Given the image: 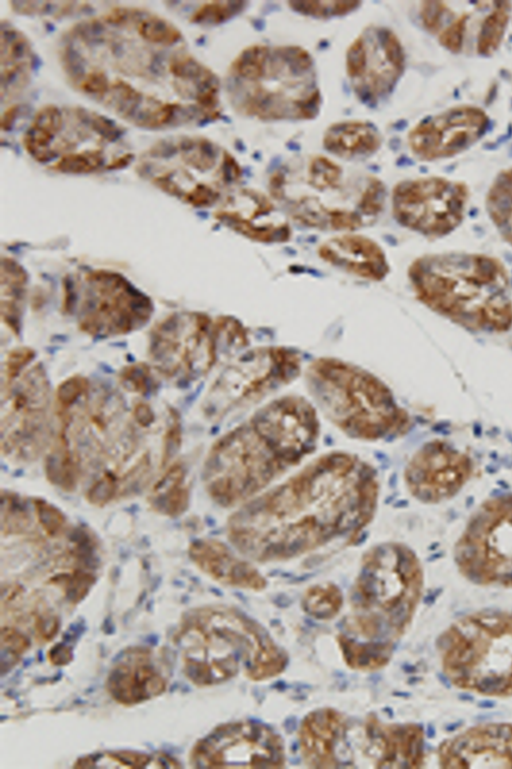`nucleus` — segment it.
Listing matches in <instances>:
<instances>
[{"mask_svg":"<svg viewBox=\"0 0 512 769\" xmlns=\"http://www.w3.org/2000/svg\"><path fill=\"white\" fill-rule=\"evenodd\" d=\"M379 494L371 464L331 451L238 506L227 537L251 561H287L357 537L372 521Z\"/></svg>","mask_w":512,"mask_h":769,"instance_id":"1","label":"nucleus"},{"mask_svg":"<svg viewBox=\"0 0 512 769\" xmlns=\"http://www.w3.org/2000/svg\"><path fill=\"white\" fill-rule=\"evenodd\" d=\"M320 421L313 402L298 394L274 398L219 437L203 466L210 498L240 506L314 453Z\"/></svg>","mask_w":512,"mask_h":769,"instance_id":"2","label":"nucleus"},{"mask_svg":"<svg viewBox=\"0 0 512 769\" xmlns=\"http://www.w3.org/2000/svg\"><path fill=\"white\" fill-rule=\"evenodd\" d=\"M269 195L290 220L327 232H356L377 220L387 191L369 172L345 168L324 155L291 158L275 169Z\"/></svg>","mask_w":512,"mask_h":769,"instance_id":"3","label":"nucleus"},{"mask_svg":"<svg viewBox=\"0 0 512 769\" xmlns=\"http://www.w3.org/2000/svg\"><path fill=\"white\" fill-rule=\"evenodd\" d=\"M407 276L416 299L438 316L473 333L512 329V286L505 264L474 252L428 253L414 259Z\"/></svg>","mask_w":512,"mask_h":769,"instance_id":"4","label":"nucleus"},{"mask_svg":"<svg viewBox=\"0 0 512 769\" xmlns=\"http://www.w3.org/2000/svg\"><path fill=\"white\" fill-rule=\"evenodd\" d=\"M185 676L199 687L231 680L241 671L252 681L280 675L288 656L267 631L244 613L226 606L193 611L177 637Z\"/></svg>","mask_w":512,"mask_h":769,"instance_id":"5","label":"nucleus"},{"mask_svg":"<svg viewBox=\"0 0 512 769\" xmlns=\"http://www.w3.org/2000/svg\"><path fill=\"white\" fill-rule=\"evenodd\" d=\"M424 574L414 551L383 542L363 554L351 589V612L340 635L393 647L408 629L422 598Z\"/></svg>","mask_w":512,"mask_h":769,"instance_id":"6","label":"nucleus"},{"mask_svg":"<svg viewBox=\"0 0 512 769\" xmlns=\"http://www.w3.org/2000/svg\"><path fill=\"white\" fill-rule=\"evenodd\" d=\"M232 106L261 121H304L320 112L322 98L311 54L295 45H251L229 67Z\"/></svg>","mask_w":512,"mask_h":769,"instance_id":"7","label":"nucleus"},{"mask_svg":"<svg viewBox=\"0 0 512 769\" xmlns=\"http://www.w3.org/2000/svg\"><path fill=\"white\" fill-rule=\"evenodd\" d=\"M316 409L347 437L390 440L411 428L408 412L374 373L336 357H318L304 372Z\"/></svg>","mask_w":512,"mask_h":769,"instance_id":"8","label":"nucleus"},{"mask_svg":"<svg viewBox=\"0 0 512 769\" xmlns=\"http://www.w3.org/2000/svg\"><path fill=\"white\" fill-rule=\"evenodd\" d=\"M440 667L455 688L491 698L512 697V609L459 617L436 642Z\"/></svg>","mask_w":512,"mask_h":769,"instance_id":"9","label":"nucleus"},{"mask_svg":"<svg viewBox=\"0 0 512 769\" xmlns=\"http://www.w3.org/2000/svg\"><path fill=\"white\" fill-rule=\"evenodd\" d=\"M302 372L298 350L283 345L249 348L219 376L206 400L205 412L220 419L249 407L296 380Z\"/></svg>","mask_w":512,"mask_h":769,"instance_id":"10","label":"nucleus"},{"mask_svg":"<svg viewBox=\"0 0 512 769\" xmlns=\"http://www.w3.org/2000/svg\"><path fill=\"white\" fill-rule=\"evenodd\" d=\"M454 560L475 585L512 588V494L478 508L455 545Z\"/></svg>","mask_w":512,"mask_h":769,"instance_id":"11","label":"nucleus"},{"mask_svg":"<svg viewBox=\"0 0 512 769\" xmlns=\"http://www.w3.org/2000/svg\"><path fill=\"white\" fill-rule=\"evenodd\" d=\"M469 197V188L462 181L440 176L403 180L392 190V214L402 227L439 239L462 224Z\"/></svg>","mask_w":512,"mask_h":769,"instance_id":"12","label":"nucleus"},{"mask_svg":"<svg viewBox=\"0 0 512 769\" xmlns=\"http://www.w3.org/2000/svg\"><path fill=\"white\" fill-rule=\"evenodd\" d=\"M285 760L281 736L256 721L222 724L199 740L190 754L196 768H278Z\"/></svg>","mask_w":512,"mask_h":769,"instance_id":"13","label":"nucleus"},{"mask_svg":"<svg viewBox=\"0 0 512 769\" xmlns=\"http://www.w3.org/2000/svg\"><path fill=\"white\" fill-rule=\"evenodd\" d=\"M345 64L354 94L373 106L394 90L405 69V53L392 30L372 25L349 45Z\"/></svg>","mask_w":512,"mask_h":769,"instance_id":"14","label":"nucleus"},{"mask_svg":"<svg viewBox=\"0 0 512 769\" xmlns=\"http://www.w3.org/2000/svg\"><path fill=\"white\" fill-rule=\"evenodd\" d=\"M350 763L376 768H419L425 761V734L415 723H384L375 716L351 724Z\"/></svg>","mask_w":512,"mask_h":769,"instance_id":"15","label":"nucleus"},{"mask_svg":"<svg viewBox=\"0 0 512 769\" xmlns=\"http://www.w3.org/2000/svg\"><path fill=\"white\" fill-rule=\"evenodd\" d=\"M488 125L489 118L480 107L454 106L419 121L408 132L407 143L418 160H442L474 145L485 134Z\"/></svg>","mask_w":512,"mask_h":769,"instance_id":"16","label":"nucleus"},{"mask_svg":"<svg viewBox=\"0 0 512 769\" xmlns=\"http://www.w3.org/2000/svg\"><path fill=\"white\" fill-rule=\"evenodd\" d=\"M472 469L466 454L444 441L433 440L412 455L404 470V481L415 499L434 504L456 495L470 478Z\"/></svg>","mask_w":512,"mask_h":769,"instance_id":"17","label":"nucleus"},{"mask_svg":"<svg viewBox=\"0 0 512 769\" xmlns=\"http://www.w3.org/2000/svg\"><path fill=\"white\" fill-rule=\"evenodd\" d=\"M215 218L224 226L251 242L274 245L292 239L290 219L274 199L253 188H241L232 194Z\"/></svg>","mask_w":512,"mask_h":769,"instance_id":"18","label":"nucleus"},{"mask_svg":"<svg viewBox=\"0 0 512 769\" xmlns=\"http://www.w3.org/2000/svg\"><path fill=\"white\" fill-rule=\"evenodd\" d=\"M442 768H512V723L477 724L445 739L438 747Z\"/></svg>","mask_w":512,"mask_h":769,"instance_id":"19","label":"nucleus"},{"mask_svg":"<svg viewBox=\"0 0 512 769\" xmlns=\"http://www.w3.org/2000/svg\"><path fill=\"white\" fill-rule=\"evenodd\" d=\"M348 719L332 708H321L306 715L298 732L301 756L312 768L347 766Z\"/></svg>","mask_w":512,"mask_h":769,"instance_id":"20","label":"nucleus"},{"mask_svg":"<svg viewBox=\"0 0 512 769\" xmlns=\"http://www.w3.org/2000/svg\"><path fill=\"white\" fill-rule=\"evenodd\" d=\"M167 680L155 664L150 650L134 647L126 650L112 666L106 689L110 697L124 706L138 705L162 695Z\"/></svg>","mask_w":512,"mask_h":769,"instance_id":"21","label":"nucleus"},{"mask_svg":"<svg viewBox=\"0 0 512 769\" xmlns=\"http://www.w3.org/2000/svg\"><path fill=\"white\" fill-rule=\"evenodd\" d=\"M319 258L331 267L370 282H380L390 273L383 247L356 232L338 233L319 244Z\"/></svg>","mask_w":512,"mask_h":769,"instance_id":"22","label":"nucleus"},{"mask_svg":"<svg viewBox=\"0 0 512 769\" xmlns=\"http://www.w3.org/2000/svg\"><path fill=\"white\" fill-rule=\"evenodd\" d=\"M188 554L201 572L222 585L251 591H261L267 586L265 577L251 560L237 555L220 540H195L190 544Z\"/></svg>","mask_w":512,"mask_h":769,"instance_id":"23","label":"nucleus"},{"mask_svg":"<svg viewBox=\"0 0 512 769\" xmlns=\"http://www.w3.org/2000/svg\"><path fill=\"white\" fill-rule=\"evenodd\" d=\"M378 129L367 121L346 120L331 124L323 135V147L345 160L366 158L381 147Z\"/></svg>","mask_w":512,"mask_h":769,"instance_id":"24","label":"nucleus"},{"mask_svg":"<svg viewBox=\"0 0 512 769\" xmlns=\"http://www.w3.org/2000/svg\"><path fill=\"white\" fill-rule=\"evenodd\" d=\"M149 501L156 512L166 516H179L187 509L189 489L181 464L175 463L167 469L153 486Z\"/></svg>","mask_w":512,"mask_h":769,"instance_id":"25","label":"nucleus"},{"mask_svg":"<svg viewBox=\"0 0 512 769\" xmlns=\"http://www.w3.org/2000/svg\"><path fill=\"white\" fill-rule=\"evenodd\" d=\"M62 125V113L57 106L50 104L39 109L22 139L28 154L39 162L50 160L54 154L49 145Z\"/></svg>","mask_w":512,"mask_h":769,"instance_id":"26","label":"nucleus"},{"mask_svg":"<svg viewBox=\"0 0 512 769\" xmlns=\"http://www.w3.org/2000/svg\"><path fill=\"white\" fill-rule=\"evenodd\" d=\"M485 207L500 237L512 247V168L496 176L488 189Z\"/></svg>","mask_w":512,"mask_h":769,"instance_id":"27","label":"nucleus"},{"mask_svg":"<svg viewBox=\"0 0 512 769\" xmlns=\"http://www.w3.org/2000/svg\"><path fill=\"white\" fill-rule=\"evenodd\" d=\"M512 4L508 1L491 3V9L482 19L476 37V52L487 57L493 55L500 47L508 22Z\"/></svg>","mask_w":512,"mask_h":769,"instance_id":"28","label":"nucleus"},{"mask_svg":"<svg viewBox=\"0 0 512 769\" xmlns=\"http://www.w3.org/2000/svg\"><path fill=\"white\" fill-rule=\"evenodd\" d=\"M46 474L51 483L65 490H73L78 477V469L71 453L66 431L63 428L58 441L46 460Z\"/></svg>","mask_w":512,"mask_h":769,"instance_id":"29","label":"nucleus"},{"mask_svg":"<svg viewBox=\"0 0 512 769\" xmlns=\"http://www.w3.org/2000/svg\"><path fill=\"white\" fill-rule=\"evenodd\" d=\"M343 606L340 588L330 582L309 587L302 598V608L311 617L318 620L334 618Z\"/></svg>","mask_w":512,"mask_h":769,"instance_id":"30","label":"nucleus"},{"mask_svg":"<svg viewBox=\"0 0 512 769\" xmlns=\"http://www.w3.org/2000/svg\"><path fill=\"white\" fill-rule=\"evenodd\" d=\"M76 768H156V755L134 751L97 752L79 758Z\"/></svg>","mask_w":512,"mask_h":769,"instance_id":"31","label":"nucleus"},{"mask_svg":"<svg viewBox=\"0 0 512 769\" xmlns=\"http://www.w3.org/2000/svg\"><path fill=\"white\" fill-rule=\"evenodd\" d=\"M287 4L299 14L326 19L350 14L362 3L360 1H289Z\"/></svg>","mask_w":512,"mask_h":769,"instance_id":"32","label":"nucleus"},{"mask_svg":"<svg viewBox=\"0 0 512 769\" xmlns=\"http://www.w3.org/2000/svg\"><path fill=\"white\" fill-rule=\"evenodd\" d=\"M247 6L244 1H212L202 4L190 17L200 25H219L240 14Z\"/></svg>","mask_w":512,"mask_h":769,"instance_id":"33","label":"nucleus"},{"mask_svg":"<svg viewBox=\"0 0 512 769\" xmlns=\"http://www.w3.org/2000/svg\"><path fill=\"white\" fill-rule=\"evenodd\" d=\"M32 47L26 36L15 28L1 29V65L32 61Z\"/></svg>","mask_w":512,"mask_h":769,"instance_id":"34","label":"nucleus"},{"mask_svg":"<svg viewBox=\"0 0 512 769\" xmlns=\"http://www.w3.org/2000/svg\"><path fill=\"white\" fill-rule=\"evenodd\" d=\"M137 31L144 40L155 44L172 45L182 39L181 31L174 24L158 16L142 19Z\"/></svg>","mask_w":512,"mask_h":769,"instance_id":"35","label":"nucleus"},{"mask_svg":"<svg viewBox=\"0 0 512 769\" xmlns=\"http://www.w3.org/2000/svg\"><path fill=\"white\" fill-rule=\"evenodd\" d=\"M103 162L102 151L93 149L65 154L52 165V168L66 174H86L99 169Z\"/></svg>","mask_w":512,"mask_h":769,"instance_id":"36","label":"nucleus"},{"mask_svg":"<svg viewBox=\"0 0 512 769\" xmlns=\"http://www.w3.org/2000/svg\"><path fill=\"white\" fill-rule=\"evenodd\" d=\"M0 635L1 667L4 673L6 667L10 669L19 661L29 648L30 642L22 632L13 627H2Z\"/></svg>","mask_w":512,"mask_h":769,"instance_id":"37","label":"nucleus"},{"mask_svg":"<svg viewBox=\"0 0 512 769\" xmlns=\"http://www.w3.org/2000/svg\"><path fill=\"white\" fill-rule=\"evenodd\" d=\"M94 582L95 577L82 570H74L54 579V583L61 588L65 598L71 603L80 602L88 594Z\"/></svg>","mask_w":512,"mask_h":769,"instance_id":"38","label":"nucleus"},{"mask_svg":"<svg viewBox=\"0 0 512 769\" xmlns=\"http://www.w3.org/2000/svg\"><path fill=\"white\" fill-rule=\"evenodd\" d=\"M468 18L469 16L467 13H462L452 20L449 17V22L438 31L436 36L439 43L445 49L453 53L462 51Z\"/></svg>","mask_w":512,"mask_h":769,"instance_id":"39","label":"nucleus"},{"mask_svg":"<svg viewBox=\"0 0 512 769\" xmlns=\"http://www.w3.org/2000/svg\"><path fill=\"white\" fill-rule=\"evenodd\" d=\"M29 524V518L20 500L7 494L2 496V530L8 532L25 530Z\"/></svg>","mask_w":512,"mask_h":769,"instance_id":"40","label":"nucleus"},{"mask_svg":"<svg viewBox=\"0 0 512 769\" xmlns=\"http://www.w3.org/2000/svg\"><path fill=\"white\" fill-rule=\"evenodd\" d=\"M33 504L36 517L43 530L49 536L59 535L65 524L63 513L57 507L43 499H35Z\"/></svg>","mask_w":512,"mask_h":769,"instance_id":"41","label":"nucleus"},{"mask_svg":"<svg viewBox=\"0 0 512 769\" xmlns=\"http://www.w3.org/2000/svg\"><path fill=\"white\" fill-rule=\"evenodd\" d=\"M169 70L175 77L193 81L194 85L212 72L191 56H178L172 59Z\"/></svg>","mask_w":512,"mask_h":769,"instance_id":"42","label":"nucleus"},{"mask_svg":"<svg viewBox=\"0 0 512 769\" xmlns=\"http://www.w3.org/2000/svg\"><path fill=\"white\" fill-rule=\"evenodd\" d=\"M116 491L115 476L105 474L90 487L87 492V499L96 506H103L114 497Z\"/></svg>","mask_w":512,"mask_h":769,"instance_id":"43","label":"nucleus"},{"mask_svg":"<svg viewBox=\"0 0 512 769\" xmlns=\"http://www.w3.org/2000/svg\"><path fill=\"white\" fill-rule=\"evenodd\" d=\"M87 387V381L80 377L65 381L57 391V403L60 410L64 412L73 405L87 391Z\"/></svg>","mask_w":512,"mask_h":769,"instance_id":"44","label":"nucleus"},{"mask_svg":"<svg viewBox=\"0 0 512 769\" xmlns=\"http://www.w3.org/2000/svg\"><path fill=\"white\" fill-rule=\"evenodd\" d=\"M88 124L102 138L113 141L121 135V130L111 120L98 114H83Z\"/></svg>","mask_w":512,"mask_h":769,"instance_id":"45","label":"nucleus"},{"mask_svg":"<svg viewBox=\"0 0 512 769\" xmlns=\"http://www.w3.org/2000/svg\"><path fill=\"white\" fill-rule=\"evenodd\" d=\"M80 88L88 94L103 96L109 90V81L102 71H92L81 80Z\"/></svg>","mask_w":512,"mask_h":769,"instance_id":"46","label":"nucleus"},{"mask_svg":"<svg viewBox=\"0 0 512 769\" xmlns=\"http://www.w3.org/2000/svg\"><path fill=\"white\" fill-rule=\"evenodd\" d=\"M181 442V428L177 418H173L167 426L164 437L163 464L169 461L179 449Z\"/></svg>","mask_w":512,"mask_h":769,"instance_id":"47","label":"nucleus"},{"mask_svg":"<svg viewBox=\"0 0 512 769\" xmlns=\"http://www.w3.org/2000/svg\"><path fill=\"white\" fill-rule=\"evenodd\" d=\"M36 634L39 639L48 641L52 639L58 631L59 621L55 615L41 614L35 622Z\"/></svg>","mask_w":512,"mask_h":769,"instance_id":"48","label":"nucleus"},{"mask_svg":"<svg viewBox=\"0 0 512 769\" xmlns=\"http://www.w3.org/2000/svg\"><path fill=\"white\" fill-rule=\"evenodd\" d=\"M47 657L53 665L62 666L71 661L72 651L68 646L60 643L49 650Z\"/></svg>","mask_w":512,"mask_h":769,"instance_id":"49","label":"nucleus"},{"mask_svg":"<svg viewBox=\"0 0 512 769\" xmlns=\"http://www.w3.org/2000/svg\"><path fill=\"white\" fill-rule=\"evenodd\" d=\"M146 372L143 369H134L130 371L125 379L130 383L131 387L135 391H142L144 392L146 390Z\"/></svg>","mask_w":512,"mask_h":769,"instance_id":"50","label":"nucleus"},{"mask_svg":"<svg viewBox=\"0 0 512 769\" xmlns=\"http://www.w3.org/2000/svg\"><path fill=\"white\" fill-rule=\"evenodd\" d=\"M20 106L17 104L11 105L5 109L1 116V129L2 131H9L19 114Z\"/></svg>","mask_w":512,"mask_h":769,"instance_id":"51","label":"nucleus"},{"mask_svg":"<svg viewBox=\"0 0 512 769\" xmlns=\"http://www.w3.org/2000/svg\"><path fill=\"white\" fill-rule=\"evenodd\" d=\"M154 183L161 188L164 191H167L171 194L179 195L182 194L181 189L177 186V184L168 176H159L155 178Z\"/></svg>","mask_w":512,"mask_h":769,"instance_id":"52","label":"nucleus"},{"mask_svg":"<svg viewBox=\"0 0 512 769\" xmlns=\"http://www.w3.org/2000/svg\"><path fill=\"white\" fill-rule=\"evenodd\" d=\"M135 418L141 425L146 426L152 422L153 414L148 406L138 405L135 409Z\"/></svg>","mask_w":512,"mask_h":769,"instance_id":"53","label":"nucleus"},{"mask_svg":"<svg viewBox=\"0 0 512 769\" xmlns=\"http://www.w3.org/2000/svg\"><path fill=\"white\" fill-rule=\"evenodd\" d=\"M134 159V155L132 153H125L117 158H115L112 162L107 164L105 166V169L107 170H116L121 169L126 166H128Z\"/></svg>","mask_w":512,"mask_h":769,"instance_id":"54","label":"nucleus"}]
</instances>
